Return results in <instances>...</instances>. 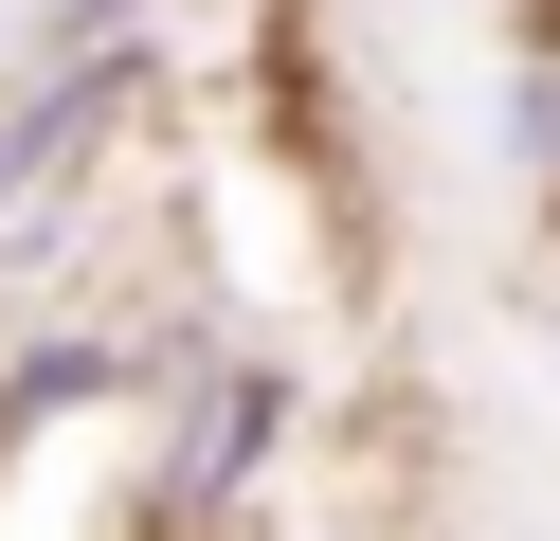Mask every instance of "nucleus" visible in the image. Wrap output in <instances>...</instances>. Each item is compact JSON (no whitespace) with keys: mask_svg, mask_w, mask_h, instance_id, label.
<instances>
[{"mask_svg":"<svg viewBox=\"0 0 560 541\" xmlns=\"http://www.w3.org/2000/svg\"><path fill=\"white\" fill-rule=\"evenodd\" d=\"M271 451H290V379H271V361H218V415H182V451H163V524L235 505Z\"/></svg>","mask_w":560,"mask_h":541,"instance_id":"1","label":"nucleus"},{"mask_svg":"<svg viewBox=\"0 0 560 541\" xmlns=\"http://www.w3.org/2000/svg\"><path fill=\"white\" fill-rule=\"evenodd\" d=\"M91 19H127V0H55V36H91Z\"/></svg>","mask_w":560,"mask_h":541,"instance_id":"2","label":"nucleus"},{"mask_svg":"<svg viewBox=\"0 0 560 541\" xmlns=\"http://www.w3.org/2000/svg\"><path fill=\"white\" fill-rule=\"evenodd\" d=\"M0 451H19V415H0Z\"/></svg>","mask_w":560,"mask_h":541,"instance_id":"3","label":"nucleus"},{"mask_svg":"<svg viewBox=\"0 0 560 541\" xmlns=\"http://www.w3.org/2000/svg\"><path fill=\"white\" fill-rule=\"evenodd\" d=\"M524 19H560V0H524Z\"/></svg>","mask_w":560,"mask_h":541,"instance_id":"4","label":"nucleus"},{"mask_svg":"<svg viewBox=\"0 0 560 541\" xmlns=\"http://www.w3.org/2000/svg\"><path fill=\"white\" fill-rule=\"evenodd\" d=\"M542 343H560V307H542Z\"/></svg>","mask_w":560,"mask_h":541,"instance_id":"5","label":"nucleus"}]
</instances>
